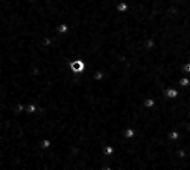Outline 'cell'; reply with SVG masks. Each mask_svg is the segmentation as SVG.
Wrapping results in <instances>:
<instances>
[{"instance_id": "6da1fadb", "label": "cell", "mask_w": 190, "mask_h": 170, "mask_svg": "<svg viewBox=\"0 0 190 170\" xmlns=\"http://www.w3.org/2000/svg\"><path fill=\"white\" fill-rule=\"evenodd\" d=\"M69 67L74 74H83L86 71V62L83 59H75L70 62Z\"/></svg>"}, {"instance_id": "7a4b0ae2", "label": "cell", "mask_w": 190, "mask_h": 170, "mask_svg": "<svg viewBox=\"0 0 190 170\" xmlns=\"http://www.w3.org/2000/svg\"><path fill=\"white\" fill-rule=\"evenodd\" d=\"M180 93H181V91L176 88H167L165 90V96L167 99H176L180 95Z\"/></svg>"}, {"instance_id": "3957f363", "label": "cell", "mask_w": 190, "mask_h": 170, "mask_svg": "<svg viewBox=\"0 0 190 170\" xmlns=\"http://www.w3.org/2000/svg\"><path fill=\"white\" fill-rule=\"evenodd\" d=\"M123 135L127 139H133L136 136V129L133 127H127L123 132Z\"/></svg>"}, {"instance_id": "277c9868", "label": "cell", "mask_w": 190, "mask_h": 170, "mask_svg": "<svg viewBox=\"0 0 190 170\" xmlns=\"http://www.w3.org/2000/svg\"><path fill=\"white\" fill-rule=\"evenodd\" d=\"M36 111H37L36 103H34V102H30V103H27V105H26V110H25L26 113L34 115V113H36Z\"/></svg>"}, {"instance_id": "5b68a950", "label": "cell", "mask_w": 190, "mask_h": 170, "mask_svg": "<svg viewBox=\"0 0 190 170\" xmlns=\"http://www.w3.org/2000/svg\"><path fill=\"white\" fill-rule=\"evenodd\" d=\"M128 9H129V5H128L126 1H120V3L117 5V10H118V13H120V14H125Z\"/></svg>"}, {"instance_id": "8992f818", "label": "cell", "mask_w": 190, "mask_h": 170, "mask_svg": "<svg viewBox=\"0 0 190 170\" xmlns=\"http://www.w3.org/2000/svg\"><path fill=\"white\" fill-rule=\"evenodd\" d=\"M114 152H116V149H114L113 145L108 144V145H105V146L103 147V154H104V156H113Z\"/></svg>"}, {"instance_id": "52a82bcc", "label": "cell", "mask_w": 190, "mask_h": 170, "mask_svg": "<svg viewBox=\"0 0 190 170\" xmlns=\"http://www.w3.org/2000/svg\"><path fill=\"white\" fill-rule=\"evenodd\" d=\"M180 137H181V133H180L178 129H172L170 133H169V139H170L171 141H173V142L179 141V139H180Z\"/></svg>"}, {"instance_id": "ba28073f", "label": "cell", "mask_w": 190, "mask_h": 170, "mask_svg": "<svg viewBox=\"0 0 190 170\" xmlns=\"http://www.w3.org/2000/svg\"><path fill=\"white\" fill-rule=\"evenodd\" d=\"M52 146V141L50 139H43L40 142V147L41 150H49Z\"/></svg>"}, {"instance_id": "9c48e42d", "label": "cell", "mask_w": 190, "mask_h": 170, "mask_svg": "<svg viewBox=\"0 0 190 170\" xmlns=\"http://www.w3.org/2000/svg\"><path fill=\"white\" fill-rule=\"evenodd\" d=\"M69 30H70V26H69V24H67V23H61V24H60V25L58 26V28H57L58 33H60V34L68 33Z\"/></svg>"}, {"instance_id": "30bf717a", "label": "cell", "mask_w": 190, "mask_h": 170, "mask_svg": "<svg viewBox=\"0 0 190 170\" xmlns=\"http://www.w3.org/2000/svg\"><path fill=\"white\" fill-rule=\"evenodd\" d=\"M144 105L147 109H152V108H154L156 105V100L154 99V98H146L144 101Z\"/></svg>"}, {"instance_id": "8fae6325", "label": "cell", "mask_w": 190, "mask_h": 170, "mask_svg": "<svg viewBox=\"0 0 190 170\" xmlns=\"http://www.w3.org/2000/svg\"><path fill=\"white\" fill-rule=\"evenodd\" d=\"M179 85H180V88H188L190 85V75L189 76H183L180 78L179 81Z\"/></svg>"}, {"instance_id": "7c38bea8", "label": "cell", "mask_w": 190, "mask_h": 170, "mask_svg": "<svg viewBox=\"0 0 190 170\" xmlns=\"http://www.w3.org/2000/svg\"><path fill=\"white\" fill-rule=\"evenodd\" d=\"M155 40L154 39H147L146 40V42H145V49L147 51H152L154 48H155Z\"/></svg>"}, {"instance_id": "4fadbf2b", "label": "cell", "mask_w": 190, "mask_h": 170, "mask_svg": "<svg viewBox=\"0 0 190 170\" xmlns=\"http://www.w3.org/2000/svg\"><path fill=\"white\" fill-rule=\"evenodd\" d=\"M52 43H53L52 37H43L42 42H41V45L46 47V48H49V47H51L52 45Z\"/></svg>"}, {"instance_id": "5bb4252c", "label": "cell", "mask_w": 190, "mask_h": 170, "mask_svg": "<svg viewBox=\"0 0 190 170\" xmlns=\"http://www.w3.org/2000/svg\"><path fill=\"white\" fill-rule=\"evenodd\" d=\"M104 77H105V74H104V71H96L93 74L94 81H102V79H104Z\"/></svg>"}, {"instance_id": "9a60e30c", "label": "cell", "mask_w": 190, "mask_h": 170, "mask_svg": "<svg viewBox=\"0 0 190 170\" xmlns=\"http://www.w3.org/2000/svg\"><path fill=\"white\" fill-rule=\"evenodd\" d=\"M183 71L187 74H190V61L186 62V64L183 65Z\"/></svg>"}, {"instance_id": "2e32d148", "label": "cell", "mask_w": 190, "mask_h": 170, "mask_svg": "<svg viewBox=\"0 0 190 170\" xmlns=\"http://www.w3.org/2000/svg\"><path fill=\"white\" fill-rule=\"evenodd\" d=\"M27 1H34V0H27Z\"/></svg>"}, {"instance_id": "e0dca14e", "label": "cell", "mask_w": 190, "mask_h": 170, "mask_svg": "<svg viewBox=\"0 0 190 170\" xmlns=\"http://www.w3.org/2000/svg\"><path fill=\"white\" fill-rule=\"evenodd\" d=\"M189 113H190V109H189Z\"/></svg>"}]
</instances>
